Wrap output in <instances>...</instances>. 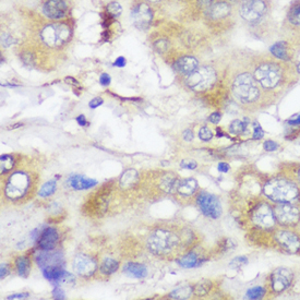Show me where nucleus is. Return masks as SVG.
<instances>
[{"instance_id":"18","label":"nucleus","mask_w":300,"mask_h":300,"mask_svg":"<svg viewBox=\"0 0 300 300\" xmlns=\"http://www.w3.org/2000/svg\"><path fill=\"white\" fill-rule=\"evenodd\" d=\"M276 240L289 253H296L300 250V239L293 233L280 232L276 235Z\"/></svg>"},{"instance_id":"31","label":"nucleus","mask_w":300,"mask_h":300,"mask_svg":"<svg viewBox=\"0 0 300 300\" xmlns=\"http://www.w3.org/2000/svg\"><path fill=\"white\" fill-rule=\"evenodd\" d=\"M193 293V288H191L190 286H184V287H178L173 293L169 295L173 299H188L190 296Z\"/></svg>"},{"instance_id":"33","label":"nucleus","mask_w":300,"mask_h":300,"mask_svg":"<svg viewBox=\"0 0 300 300\" xmlns=\"http://www.w3.org/2000/svg\"><path fill=\"white\" fill-rule=\"evenodd\" d=\"M56 188H57V182H56L55 180L47 181L46 184L42 186L41 190L38 191V195H40V197H42V198L50 197L51 194H54V192L56 191Z\"/></svg>"},{"instance_id":"12","label":"nucleus","mask_w":300,"mask_h":300,"mask_svg":"<svg viewBox=\"0 0 300 300\" xmlns=\"http://www.w3.org/2000/svg\"><path fill=\"white\" fill-rule=\"evenodd\" d=\"M252 221L256 226L264 229H271L275 225V215L268 204L262 203L255 207L252 213Z\"/></svg>"},{"instance_id":"21","label":"nucleus","mask_w":300,"mask_h":300,"mask_svg":"<svg viewBox=\"0 0 300 300\" xmlns=\"http://www.w3.org/2000/svg\"><path fill=\"white\" fill-rule=\"evenodd\" d=\"M198 188L199 185L197 180L193 179V178H187V179H182L178 182L176 192L180 195H184V197H190V195L197 192Z\"/></svg>"},{"instance_id":"27","label":"nucleus","mask_w":300,"mask_h":300,"mask_svg":"<svg viewBox=\"0 0 300 300\" xmlns=\"http://www.w3.org/2000/svg\"><path fill=\"white\" fill-rule=\"evenodd\" d=\"M118 268H119L118 261L107 258L103 261L99 268H101V272L103 274H105V275H111V274H114L117 269H118Z\"/></svg>"},{"instance_id":"5","label":"nucleus","mask_w":300,"mask_h":300,"mask_svg":"<svg viewBox=\"0 0 300 300\" xmlns=\"http://www.w3.org/2000/svg\"><path fill=\"white\" fill-rule=\"evenodd\" d=\"M216 81V73L214 69L210 67L197 68L193 72L187 76L186 83L189 89L195 92H203L210 88Z\"/></svg>"},{"instance_id":"20","label":"nucleus","mask_w":300,"mask_h":300,"mask_svg":"<svg viewBox=\"0 0 300 300\" xmlns=\"http://www.w3.org/2000/svg\"><path fill=\"white\" fill-rule=\"evenodd\" d=\"M97 184L96 180L86 178L82 175H71L68 178V185L75 190H86Z\"/></svg>"},{"instance_id":"51","label":"nucleus","mask_w":300,"mask_h":300,"mask_svg":"<svg viewBox=\"0 0 300 300\" xmlns=\"http://www.w3.org/2000/svg\"><path fill=\"white\" fill-rule=\"evenodd\" d=\"M0 269H1V273H0V278H1V280H3V278H5L8 275V274H9V268H8L7 264L2 263Z\"/></svg>"},{"instance_id":"59","label":"nucleus","mask_w":300,"mask_h":300,"mask_svg":"<svg viewBox=\"0 0 300 300\" xmlns=\"http://www.w3.org/2000/svg\"><path fill=\"white\" fill-rule=\"evenodd\" d=\"M298 70L300 71V64H299V66H298Z\"/></svg>"},{"instance_id":"49","label":"nucleus","mask_w":300,"mask_h":300,"mask_svg":"<svg viewBox=\"0 0 300 300\" xmlns=\"http://www.w3.org/2000/svg\"><path fill=\"white\" fill-rule=\"evenodd\" d=\"M22 60H23V63H24L25 64H29V66H31V64H32L33 62H34L33 56H32L31 54H29V53L22 55Z\"/></svg>"},{"instance_id":"45","label":"nucleus","mask_w":300,"mask_h":300,"mask_svg":"<svg viewBox=\"0 0 300 300\" xmlns=\"http://www.w3.org/2000/svg\"><path fill=\"white\" fill-rule=\"evenodd\" d=\"M99 83H101L103 86H108L111 84V76L107 75V73H103L99 78Z\"/></svg>"},{"instance_id":"47","label":"nucleus","mask_w":300,"mask_h":300,"mask_svg":"<svg viewBox=\"0 0 300 300\" xmlns=\"http://www.w3.org/2000/svg\"><path fill=\"white\" fill-rule=\"evenodd\" d=\"M102 104H103V99H102L101 97H95V98L92 99V101L90 102L89 106H90L91 108H96V107H98L99 105H102Z\"/></svg>"},{"instance_id":"39","label":"nucleus","mask_w":300,"mask_h":300,"mask_svg":"<svg viewBox=\"0 0 300 300\" xmlns=\"http://www.w3.org/2000/svg\"><path fill=\"white\" fill-rule=\"evenodd\" d=\"M154 48L159 54L164 53V51H166L168 48V43L164 40H159L154 43Z\"/></svg>"},{"instance_id":"11","label":"nucleus","mask_w":300,"mask_h":300,"mask_svg":"<svg viewBox=\"0 0 300 300\" xmlns=\"http://www.w3.org/2000/svg\"><path fill=\"white\" fill-rule=\"evenodd\" d=\"M274 215L278 223L285 226L297 224L300 219V212L290 203H280L274 208Z\"/></svg>"},{"instance_id":"60","label":"nucleus","mask_w":300,"mask_h":300,"mask_svg":"<svg viewBox=\"0 0 300 300\" xmlns=\"http://www.w3.org/2000/svg\"><path fill=\"white\" fill-rule=\"evenodd\" d=\"M154 1H155V0H154Z\"/></svg>"},{"instance_id":"54","label":"nucleus","mask_w":300,"mask_h":300,"mask_svg":"<svg viewBox=\"0 0 300 300\" xmlns=\"http://www.w3.org/2000/svg\"><path fill=\"white\" fill-rule=\"evenodd\" d=\"M219 171L221 173H227L229 171V165L227 163H221L219 165Z\"/></svg>"},{"instance_id":"52","label":"nucleus","mask_w":300,"mask_h":300,"mask_svg":"<svg viewBox=\"0 0 300 300\" xmlns=\"http://www.w3.org/2000/svg\"><path fill=\"white\" fill-rule=\"evenodd\" d=\"M182 137H184V140L185 141H192L193 140V133L191 130H186V131L184 132V134H182Z\"/></svg>"},{"instance_id":"58","label":"nucleus","mask_w":300,"mask_h":300,"mask_svg":"<svg viewBox=\"0 0 300 300\" xmlns=\"http://www.w3.org/2000/svg\"><path fill=\"white\" fill-rule=\"evenodd\" d=\"M298 178H299V180H300V171H299V173H298Z\"/></svg>"},{"instance_id":"28","label":"nucleus","mask_w":300,"mask_h":300,"mask_svg":"<svg viewBox=\"0 0 300 300\" xmlns=\"http://www.w3.org/2000/svg\"><path fill=\"white\" fill-rule=\"evenodd\" d=\"M15 156L5 154L1 155L0 158V166H1V175H6V174L10 173L15 167Z\"/></svg>"},{"instance_id":"44","label":"nucleus","mask_w":300,"mask_h":300,"mask_svg":"<svg viewBox=\"0 0 300 300\" xmlns=\"http://www.w3.org/2000/svg\"><path fill=\"white\" fill-rule=\"evenodd\" d=\"M14 42H15L14 38H12L10 35H8V34H2V35H1V44H2V46L9 47Z\"/></svg>"},{"instance_id":"35","label":"nucleus","mask_w":300,"mask_h":300,"mask_svg":"<svg viewBox=\"0 0 300 300\" xmlns=\"http://www.w3.org/2000/svg\"><path fill=\"white\" fill-rule=\"evenodd\" d=\"M289 21L293 24L300 25V5L294 7L289 12Z\"/></svg>"},{"instance_id":"2","label":"nucleus","mask_w":300,"mask_h":300,"mask_svg":"<svg viewBox=\"0 0 300 300\" xmlns=\"http://www.w3.org/2000/svg\"><path fill=\"white\" fill-rule=\"evenodd\" d=\"M36 179L27 171H16L8 177L5 185V195L14 202L25 201L32 198Z\"/></svg>"},{"instance_id":"43","label":"nucleus","mask_w":300,"mask_h":300,"mask_svg":"<svg viewBox=\"0 0 300 300\" xmlns=\"http://www.w3.org/2000/svg\"><path fill=\"white\" fill-rule=\"evenodd\" d=\"M53 297H54V299H64V298H66V294H64V291H63V288L57 287V288H55L53 290Z\"/></svg>"},{"instance_id":"56","label":"nucleus","mask_w":300,"mask_h":300,"mask_svg":"<svg viewBox=\"0 0 300 300\" xmlns=\"http://www.w3.org/2000/svg\"><path fill=\"white\" fill-rule=\"evenodd\" d=\"M289 124H290V125H300V115L291 119V120L289 121Z\"/></svg>"},{"instance_id":"15","label":"nucleus","mask_w":300,"mask_h":300,"mask_svg":"<svg viewBox=\"0 0 300 300\" xmlns=\"http://www.w3.org/2000/svg\"><path fill=\"white\" fill-rule=\"evenodd\" d=\"M59 233L57 228L47 227L37 238V246L40 250H54L59 242Z\"/></svg>"},{"instance_id":"38","label":"nucleus","mask_w":300,"mask_h":300,"mask_svg":"<svg viewBox=\"0 0 300 300\" xmlns=\"http://www.w3.org/2000/svg\"><path fill=\"white\" fill-rule=\"evenodd\" d=\"M247 263H248V259L246 258V256H237V258H235L232 262H230V267L234 268H240Z\"/></svg>"},{"instance_id":"34","label":"nucleus","mask_w":300,"mask_h":300,"mask_svg":"<svg viewBox=\"0 0 300 300\" xmlns=\"http://www.w3.org/2000/svg\"><path fill=\"white\" fill-rule=\"evenodd\" d=\"M265 295V289L263 287H252L246 293V298L248 299H261Z\"/></svg>"},{"instance_id":"57","label":"nucleus","mask_w":300,"mask_h":300,"mask_svg":"<svg viewBox=\"0 0 300 300\" xmlns=\"http://www.w3.org/2000/svg\"><path fill=\"white\" fill-rule=\"evenodd\" d=\"M20 126H22V124H19V125H15V126H11V127H10V129H16V128H18V127H20Z\"/></svg>"},{"instance_id":"10","label":"nucleus","mask_w":300,"mask_h":300,"mask_svg":"<svg viewBox=\"0 0 300 300\" xmlns=\"http://www.w3.org/2000/svg\"><path fill=\"white\" fill-rule=\"evenodd\" d=\"M72 268L73 271H75L79 276L89 278L96 273L97 262L93 256L85 253H80L76 256L75 260H73Z\"/></svg>"},{"instance_id":"26","label":"nucleus","mask_w":300,"mask_h":300,"mask_svg":"<svg viewBox=\"0 0 300 300\" xmlns=\"http://www.w3.org/2000/svg\"><path fill=\"white\" fill-rule=\"evenodd\" d=\"M139 175L134 169H128L126 171L123 176L120 178V186L125 189H130L134 187V185L138 184Z\"/></svg>"},{"instance_id":"30","label":"nucleus","mask_w":300,"mask_h":300,"mask_svg":"<svg viewBox=\"0 0 300 300\" xmlns=\"http://www.w3.org/2000/svg\"><path fill=\"white\" fill-rule=\"evenodd\" d=\"M211 288H212V282L208 280H202L194 286L193 294L197 296V297H202V296L207 295Z\"/></svg>"},{"instance_id":"36","label":"nucleus","mask_w":300,"mask_h":300,"mask_svg":"<svg viewBox=\"0 0 300 300\" xmlns=\"http://www.w3.org/2000/svg\"><path fill=\"white\" fill-rule=\"evenodd\" d=\"M106 10L108 14L111 15L112 16H118L121 14V11H123V8H121V6L118 2L114 1V2L108 3L106 7Z\"/></svg>"},{"instance_id":"14","label":"nucleus","mask_w":300,"mask_h":300,"mask_svg":"<svg viewBox=\"0 0 300 300\" xmlns=\"http://www.w3.org/2000/svg\"><path fill=\"white\" fill-rule=\"evenodd\" d=\"M35 261L42 269L51 267H62L63 258L62 252L53 250H41L35 254Z\"/></svg>"},{"instance_id":"7","label":"nucleus","mask_w":300,"mask_h":300,"mask_svg":"<svg viewBox=\"0 0 300 300\" xmlns=\"http://www.w3.org/2000/svg\"><path fill=\"white\" fill-rule=\"evenodd\" d=\"M280 68L273 63H263L255 69L254 78L264 89H273L281 81Z\"/></svg>"},{"instance_id":"32","label":"nucleus","mask_w":300,"mask_h":300,"mask_svg":"<svg viewBox=\"0 0 300 300\" xmlns=\"http://www.w3.org/2000/svg\"><path fill=\"white\" fill-rule=\"evenodd\" d=\"M271 53L275 56V57L280 58L282 60H288L289 56L288 53H287V48L286 45L284 43H276L275 45H273L271 47Z\"/></svg>"},{"instance_id":"48","label":"nucleus","mask_w":300,"mask_h":300,"mask_svg":"<svg viewBox=\"0 0 300 300\" xmlns=\"http://www.w3.org/2000/svg\"><path fill=\"white\" fill-rule=\"evenodd\" d=\"M199 3H200V7L207 10L213 6V0H200Z\"/></svg>"},{"instance_id":"6","label":"nucleus","mask_w":300,"mask_h":300,"mask_svg":"<svg viewBox=\"0 0 300 300\" xmlns=\"http://www.w3.org/2000/svg\"><path fill=\"white\" fill-rule=\"evenodd\" d=\"M41 36L46 45L50 47H59L69 40L70 29L64 24H50L43 29Z\"/></svg>"},{"instance_id":"53","label":"nucleus","mask_w":300,"mask_h":300,"mask_svg":"<svg viewBox=\"0 0 300 300\" xmlns=\"http://www.w3.org/2000/svg\"><path fill=\"white\" fill-rule=\"evenodd\" d=\"M115 66L119 68H124L126 66V59L124 57H118L115 62Z\"/></svg>"},{"instance_id":"37","label":"nucleus","mask_w":300,"mask_h":300,"mask_svg":"<svg viewBox=\"0 0 300 300\" xmlns=\"http://www.w3.org/2000/svg\"><path fill=\"white\" fill-rule=\"evenodd\" d=\"M199 138L201 139L202 141H210L213 138V132L210 128L207 127H202L199 131Z\"/></svg>"},{"instance_id":"46","label":"nucleus","mask_w":300,"mask_h":300,"mask_svg":"<svg viewBox=\"0 0 300 300\" xmlns=\"http://www.w3.org/2000/svg\"><path fill=\"white\" fill-rule=\"evenodd\" d=\"M221 119V114H220V112H213V114H211V116L208 117V121L215 125L219 124Z\"/></svg>"},{"instance_id":"50","label":"nucleus","mask_w":300,"mask_h":300,"mask_svg":"<svg viewBox=\"0 0 300 300\" xmlns=\"http://www.w3.org/2000/svg\"><path fill=\"white\" fill-rule=\"evenodd\" d=\"M29 297H30V294L23 293V294H16V295L8 296L7 299H27Z\"/></svg>"},{"instance_id":"4","label":"nucleus","mask_w":300,"mask_h":300,"mask_svg":"<svg viewBox=\"0 0 300 300\" xmlns=\"http://www.w3.org/2000/svg\"><path fill=\"white\" fill-rule=\"evenodd\" d=\"M233 92L241 103H252L259 97V88L256 80L249 73H241L233 83Z\"/></svg>"},{"instance_id":"40","label":"nucleus","mask_w":300,"mask_h":300,"mask_svg":"<svg viewBox=\"0 0 300 300\" xmlns=\"http://www.w3.org/2000/svg\"><path fill=\"white\" fill-rule=\"evenodd\" d=\"M180 166L185 169H195L198 167V164L193 159H184L181 162Z\"/></svg>"},{"instance_id":"3","label":"nucleus","mask_w":300,"mask_h":300,"mask_svg":"<svg viewBox=\"0 0 300 300\" xmlns=\"http://www.w3.org/2000/svg\"><path fill=\"white\" fill-rule=\"evenodd\" d=\"M263 192L268 198L278 203H290L299 197L297 187L285 179L269 180L264 185Z\"/></svg>"},{"instance_id":"42","label":"nucleus","mask_w":300,"mask_h":300,"mask_svg":"<svg viewBox=\"0 0 300 300\" xmlns=\"http://www.w3.org/2000/svg\"><path fill=\"white\" fill-rule=\"evenodd\" d=\"M263 147H264V150H265V151L272 152V151H275V150L277 149L278 144H277L276 142H274V141H272V140H268V141H265V142H264Z\"/></svg>"},{"instance_id":"13","label":"nucleus","mask_w":300,"mask_h":300,"mask_svg":"<svg viewBox=\"0 0 300 300\" xmlns=\"http://www.w3.org/2000/svg\"><path fill=\"white\" fill-rule=\"evenodd\" d=\"M294 275L290 269L285 268H276L271 275V284L272 288L276 293H282L286 290L290 286L293 282Z\"/></svg>"},{"instance_id":"25","label":"nucleus","mask_w":300,"mask_h":300,"mask_svg":"<svg viewBox=\"0 0 300 300\" xmlns=\"http://www.w3.org/2000/svg\"><path fill=\"white\" fill-rule=\"evenodd\" d=\"M230 14V6L226 2H217L207 9V16L211 19H221Z\"/></svg>"},{"instance_id":"55","label":"nucleus","mask_w":300,"mask_h":300,"mask_svg":"<svg viewBox=\"0 0 300 300\" xmlns=\"http://www.w3.org/2000/svg\"><path fill=\"white\" fill-rule=\"evenodd\" d=\"M77 123L79 124L80 126H85L88 121H86L84 115H80V116L77 117Z\"/></svg>"},{"instance_id":"29","label":"nucleus","mask_w":300,"mask_h":300,"mask_svg":"<svg viewBox=\"0 0 300 300\" xmlns=\"http://www.w3.org/2000/svg\"><path fill=\"white\" fill-rule=\"evenodd\" d=\"M248 125H249V120H234L232 124L229 125V132L234 134V136H239V134L243 133L247 130Z\"/></svg>"},{"instance_id":"1","label":"nucleus","mask_w":300,"mask_h":300,"mask_svg":"<svg viewBox=\"0 0 300 300\" xmlns=\"http://www.w3.org/2000/svg\"><path fill=\"white\" fill-rule=\"evenodd\" d=\"M182 235L172 227H156L147 239V247L158 258H169L182 246Z\"/></svg>"},{"instance_id":"23","label":"nucleus","mask_w":300,"mask_h":300,"mask_svg":"<svg viewBox=\"0 0 300 300\" xmlns=\"http://www.w3.org/2000/svg\"><path fill=\"white\" fill-rule=\"evenodd\" d=\"M204 261H205V259L201 258V255H200L197 251H191L189 253L181 256V258L178 260V263L185 268H192L195 267H199V265L202 264Z\"/></svg>"},{"instance_id":"8","label":"nucleus","mask_w":300,"mask_h":300,"mask_svg":"<svg viewBox=\"0 0 300 300\" xmlns=\"http://www.w3.org/2000/svg\"><path fill=\"white\" fill-rule=\"evenodd\" d=\"M197 204L204 216L208 217V219L217 220L221 215V202L214 194L202 191L198 194Z\"/></svg>"},{"instance_id":"41","label":"nucleus","mask_w":300,"mask_h":300,"mask_svg":"<svg viewBox=\"0 0 300 300\" xmlns=\"http://www.w3.org/2000/svg\"><path fill=\"white\" fill-rule=\"evenodd\" d=\"M264 137V131L263 129L260 127L258 124H254V129H253V140H260Z\"/></svg>"},{"instance_id":"24","label":"nucleus","mask_w":300,"mask_h":300,"mask_svg":"<svg viewBox=\"0 0 300 300\" xmlns=\"http://www.w3.org/2000/svg\"><path fill=\"white\" fill-rule=\"evenodd\" d=\"M15 267L18 275L27 278L31 272V258L29 255H20L15 261Z\"/></svg>"},{"instance_id":"19","label":"nucleus","mask_w":300,"mask_h":300,"mask_svg":"<svg viewBox=\"0 0 300 300\" xmlns=\"http://www.w3.org/2000/svg\"><path fill=\"white\" fill-rule=\"evenodd\" d=\"M198 66H199V63L194 57L185 56V57L177 60L175 64H174V68H175L176 71L181 73V75L188 76L191 72H193L195 69L198 68Z\"/></svg>"},{"instance_id":"9","label":"nucleus","mask_w":300,"mask_h":300,"mask_svg":"<svg viewBox=\"0 0 300 300\" xmlns=\"http://www.w3.org/2000/svg\"><path fill=\"white\" fill-rule=\"evenodd\" d=\"M267 3L264 0H243L240 5V15L248 22H256L265 15Z\"/></svg>"},{"instance_id":"17","label":"nucleus","mask_w":300,"mask_h":300,"mask_svg":"<svg viewBox=\"0 0 300 300\" xmlns=\"http://www.w3.org/2000/svg\"><path fill=\"white\" fill-rule=\"evenodd\" d=\"M44 15L53 20L62 19L66 15L67 6L63 0H47L43 8Z\"/></svg>"},{"instance_id":"22","label":"nucleus","mask_w":300,"mask_h":300,"mask_svg":"<svg viewBox=\"0 0 300 300\" xmlns=\"http://www.w3.org/2000/svg\"><path fill=\"white\" fill-rule=\"evenodd\" d=\"M124 272L132 278H144L147 275V268L144 264L138 262H128L125 264Z\"/></svg>"},{"instance_id":"16","label":"nucleus","mask_w":300,"mask_h":300,"mask_svg":"<svg viewBox=\"0 0 300 300\" xmlns=\"http://www.w3.org/2000/svg\"><path fill=\"white\" fill-rule=\"evenodd\" d=\"M152 18H153V15H152L151 8L146 3H140L132 10L133 23L138 29L143 30L149 28Z\"/></svg>"}]
</instances>
